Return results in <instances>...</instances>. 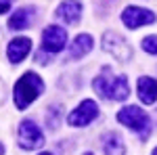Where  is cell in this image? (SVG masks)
Segmentation results:
<instances>
[{
    "instance_id": "obj_1",
    "label": "cell",
    "mask_w": 157,
    "mask_h": 155,
    "mask_svg": "<svg viewBox=\"0 0 157 155\" xmlns=\"http://www.w3.org/2000/svg\"><path fill=\"white\" fill-rule=\"evenodd\" d=\"M44 90V82L42 78L34 72H27L23 73L17 84H15V90H13V99H15V105L17 109H27L38 96L42 95Z\"/></svg>"
},
{
    "instance_id": "obj_2",
    "label": "cell",
    "mask_w": 157,
    "mask_h": 155,
    "mask_svg": "<svg viewBox=\"0 0 157 155\" xmlns=\"http://www.w3.org/2000/svg\"><path fill=\"white\" fill-rule=\"evenodd\" d=\"M92 86H94L98 96L111 99V101H124L130 95V90H128V78L126 76H113V73H109V69H105L101 76H97Z\"/></svg>"
},
{
    "instance_id": "obj_3",
    "label": "cell",
    "mask_w": 157,
    "mask_h": 155,
    "mask_svg": "<svg viewBox=\"0 0 157 155\" xmlns=\"http://www.w3.org/2000/svg\"><path fill=\"white\" fill-rule=\"evenodd\" d=\"M117 119H120L124 126H128L130 130H134L143 141L149 138V134H151V119H149V115H147L140 107H136V105H128V107L120 109Z\"/></svg>"
},
{
    "instance_id": "obj_4",
    "label": "cell",
    "mask_w": 157,
    "mask_h": 155,
    "mask_svg": "<svg viewBox=\"0 0 157 155\" xmlns=\"http://www.w3.org/2000/svg\"><path fill=\"white\" fill-rule=\"evenodd\" d=\"M19 145L27 149V151H34L38 147L44 145V134L38 128V124L34 119H23L21 126H19Z\"/></svg>"
},
{
    "instance_id": "obj_5",
    "label": "cell",
    "mask_w": 157,
    "mask_h": 155,
    "mask_svg": "<svg viewBox=\"0 0 157 155\" xmlns=\"http://www.w3.org/2000/svg\"><path fill=\"white\" fill-rule=\"evenodd\" d=\"M67 42V32L61 25H48L42 32V50L44 52H61Z\"/></svg>"
},
{
    "instance_id": "obj_6",
    "label": "cell",
    "mask_w": 157,
    "mask_h": 155,
    "mask_svg": "<svg viewBox=\"0 0 157 155\" xmlns=\"http://www.w3.org/2000/svg\"><path fill=\"white\" fill-rule=\"evenodd\" d=\"M121 21L126 27L136 29L140 25H151L155 23V13L149 11V9H140V6H128L121 13Z\"/></svg>"
},
{
    "instance_id": "obj_7",
    "label": "cell",
    "mask_w": 157,
    "mask_h": 155,
    "mask_svg": "<svg viewBox=\"0 0 157 155\" xmlns=\"http://www.w3.org/2000/svg\"><path fill=\"white\" fill-rule=\"evenodd\" d=\"M98 115V105L94 101H90V99H86L82 101L78 109H73L71 113H69V126H88L90 122H94Z\"/></svg>"
},
{
    "instance_id": "obj_8",
    "label": "cell",
    "mask_w": 157,
    "mask_h": 155,
    "mask_svg": "<svg viewBox=\"0 0 157 155\" xmlns=\"http://www.w3.org/2000/svg\"><path fill=\"white\" fill-rule=\"evenodd\" d=\"M103 48L107 50L109 55H113L115 59H120V61H128L130 55H132L128 42L121 36H117L115 32H107V34H105V38H103Z\"/></svg>"
},
{
    "instance_id": "obj_9",
    "label": "cell",
    "mask_w": 157,
    "mask_h": 155,
    "mask_svg": "<svg viewBox=\"0 0 157 155\" xmlns=\"http://www.w3.org/2000/svg\"><path fill=\"white\" fill-rule=\"evenodd\" d=\"M32 50V40L29 38H13L6 46V57L11 63H21Z\"/></svg>"
},
{
    "instance_id": "obj_10",
    "label": "cell",
    "mask_w": 157,
    "mask_h": 155,
    "mask_svg": "<svg viewBox=\"0 0 157 155\" xmlns=\"http://www.w3.org/2000/svg\"><path fill=\"white\" fill-rule=\"evenodd\" d=\"M136 92H138V99L145 103V105H153L157 101V80L149 78V76H143L138 78V84H136Z\"/></svg>"
},
{
    "instance_id": "obj_11",
    "label": "cell",
    "mask_w": 157,
    "mask_h": 155,
    "mask_svg": "<svg viewBox=\"0 0 157 155\" xmlns=\"http://www.w3.org/2000/svg\"><path fill=\"white\" fill-rule=\"evenodd\" d=\"M55 15L59 17L61 21H65L69 25L78 23L80 17H82V2H63L61 6H57Z\"/></svg>"
},
{
    "instance_id": "obj_12",
    "label": "cell",
    "mask_w": 157,
    "mask_h": 155,
    "mask_svg": "<svg viewBox=\"0 0 157 155\" xmlns=\"http://www.w3.org/2000/svg\"><path fill=\"white\" fill-rule=\"evenodd\" d=\"M92 36H88V34H80V36L73 38L71 46H69V57L71 59H80V57H84L86 52H90L92 50Z\"/></svg>"
},
{
    "instance_id": "obj_13",
    "label": "cell",
    "mask_w": 157,
    "mask_h": 155,
    "mask_svg": "<svg viewBox=\"0 0 157 155\" xmlns=\"http://www.w3.org/2000/svg\"><path fill=\"white\" fill-rule=\"evenodd\" d=\"M103 149L107 155H124L126 153V145L121 141V136L117 132H109L103 138Z\"/></svg>"
},
{
    "instance_id": "obj_14",
    "label": "cell",
    "mask_w": 157,
    "mask_h": 155,
    "mask_svg": "<svg viewBox=\"0 0 157 155\" xmlns=\"http://www.w3.org/2000/svg\"><path fill=\"white\" fill-rule=\"evenodd\" d=\"M32 19H34V9H32V6L19 9V11L11 17L9 27H11V29H23V27H27V25L32 23Z\"/></svg>"
},
{
    "instance_id": "obj_15",
    "label": "cell",
    "mask_w": 157,
    "mask_h": 155,
    "mask_svg": "<svg viewBox=\"0 0 157 155\" xmlns=\"http://www.w3.org/2000/svg\"><path fill=\"white\" fill-rule=\"evenodd\" d=\"M143 50L149 55H157V36H147L143 40Z\"/></svg>"
},
{
    "instance_id": "obj_16",
    "label": "cell",
    "mask_w": 157,
    "mask_h": 155,
    "mask_svg": "<svg viewBox=\"0 0 157 155\" xmlns=\"http://www.w3.org/2000/svg\"><path fill=\"white\" fill-rule=\"evenodd\" d=\"M11 9V2H0V13H6Z\"/></svg>"
},
{
    "instance_id": "obj_17",
    "label": "cell",
    "mask_w": 157,
    "mask_h": 155,
    "mask_svg": "<svg viewBox=\"0 0 157 155\" xmlns=\"http://www.w3.org/2000/svg\"><path fill=\"white\" fill-rule=\"evenodd\" d=\"M0 155H4V147L2 145H0Z\"/></svg>"
},
{
    "instance_id": "obj_18",
    "label": "cell",
    "mask_w": 157,
    "mask_h": 155,
    "mask_svg": "<svg viewBox=\"0 0 157 155\" xmlns=\"http://www.w3.org/2000/svg\"><path fill=\"white\" fill-rule=\"evenodd\" d=\"M153 155H157V147H155V149H153Z\"/></svg>"
},
{
    "instance_id": "obj_19",
    "label": "cell",
    "mask_w": 157,
    "mask_h": 155,
    "mask_svg": "<svg viewBox=\"0 0 157 155\" xmlns=\"http://www.w3.org/2000/svg\"><path fill=\"white\" fill-rule=\"evenodd\" d=\"M40 155H52V153H40Z\"/></svg>"
},
{
    "instance_id": "obj_20",
    "label": "cell",
    "mask_w": 157,
    "mask_h": 155,
    "mask_svg": "<svg viewBox=\"0 0 157 155\" xmlns=\"http://www.w3.org/2000/svg\"><path fill=\"white\" fill-rule=\"evenodd\" d=\"M86 155H92V153H86Z\"/></svg>"
}]
</instances>
